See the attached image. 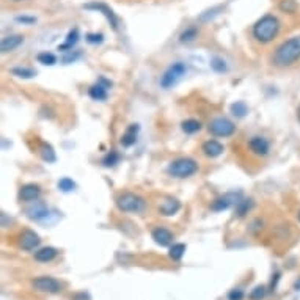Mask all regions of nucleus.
Masks as SVG:
<instances>
[{"label": "nucleus", "instance_id": "obj_22", "mask_svg": "<svg viewBox=\"0 0 300 300\" xmlns=\"http://www.w3.org/2000/svg\"><path fill=\"white\" fill-rule=\"evenodd\" d=\"M10 72L13 76L21 77V79H32L36 76V71L32 68H22V66H17V68H11Z\"/></svg>", "mask_w": 300, "mask_h": 300}, {"label": "nucleus", "instance_id": "obj_6", "mask_svg": "<svg viewBox=\"0 0 300 300\" xmlns=\"http://www.w3.org/2000/svg\"><path fill=\"white\" fill-rule=\"evenodd\" d=\"M208 129L211 134L216 137H230L236 132V126L233 121H230L228 118L220 117V118L212 119L208 126Z\"/></svg>", "mask_w": 300, "mask_h": 300}, {"label": "nucleus", "instance_id": "obj_41", "mask_svg": "<svg viewBox=\"0 0 300 300\" xmlns=\"http://www.w3.org/2000/svg\"><path fill=\"white\" fill-rule=\"evenodd\" d=\"M297 119H299V123H300V105H299V109H297Z\"/></svg>", "mask_w": 300, "mask_h": 300}, {"label": "nucleus", "instance_id": "obj_14", "mask_svg": "<svg viewBox=\"0 0 300 300\" xmlns=\"http://www.w3.org/2000/svg\"><path fill=\"white\" fill-rule=\"evenodd\" d=\"M151 236H152V239H154V242L161 247H168L173 242L171 231H168L167 228H162V226H157V228L152 230Z\"/></svg>", "mask_w": 300, "mask_h": 300}, {"label": "nucleus", "instance_id": "obj_27", "mask_svg": "<svg viewBox=\"0 0 300 300\" xmlns=\"http://www.w3.org/2000/svg\"><path fill=\"white\" fill-rule=\"evenodd\" d=\"M185 253V245L184 244H175L173 247H170V258L173 259V261H179Z\"/></svg>", "mask_w": 300, "mask_h": 300}, {"label": "nucleus", "instance_id": "obj_19", "mask_svg": "<svg viewBox=\"0 0 300 300\" xmlns=\"http://www.w3.org/2000/svg\"><path fill=\"white\" fill-rule=\"evenodd\" d=\"M27 214L33 220H41L44 217H48V208H46L43 203L33 201V204L30 206V208H27Z\"/></svg>", "mask_w": 300, "mask_h": 300}, {"label": "nucleus", "instance_id": "obj_16", "mask_svg": "<svg viewBox=\"0 0 300 300\" xmlns=\"http://www.w3.org/2000/svg\"><path fill=\"white\" fill-rule=\"evenodd\" d=\"M24 43V36L22 35H11V36H5L0 43V49H2L3 54H8L17 49L19 46Z\"/></svg>", "mask_w": 300, "mask_h": 300}, {"label": "nucleus", "instance_id": "obj_24", "mask_svg": "<svg viewBox=\"0 0 300 300\" xmlns=\"http://www.w3.org/2000/svg\"><path fill=\"white\" fill-rule=\"evenodd\" d=\"M79 41V30L74 29V30H71L68 33V36H66V43L62 44V46H58V50H66V49H71L72 46H74L76 43Z\"/></svg>", "mask_w": 300, "mask_h": 300}, {"label": "nucleus", "instance_id": "obj_4", "mask_svg": "<svg viewBox=\"0 0 300 300\" xmlns=\"http://www.w3.org/2000/svg\"><path fill=\"white\" fill-rule=\"evenodd\" d=\"M117 208L121 212H140L145 208V200L132 192H124L117 198Z\"/></svg>", "mask_w": 300, "mask_h": 300}, {"label": "nucleus", "instance_id": "obj_30", "mask_svg": "<svg viewBox=\"0 0 300 300\" xmlns=\"http://www.w3.org/2000/svg\"><path fill=\"white\" fill-rule=\"evenodd\" d=\"M118 162H119V154L117 151H110L109 154H105L102 157V161H101V164L104 167H113V165H117Z\"/></svg>", "mask_w": 300, "mask_h": 300}, {"label": "nucleus", "instance_id": "obj_7", "mask_svg": "<svg viewBox=\"0 0 300 300\" xmlns=\"http://www.w3.org/2000/svg\"><path fill=\"white\" fill-rule=\"evenodd\" d=\"M33 289H36L39 292H48V294H57L62 291V283L58 280L52 277H38L32 282Z\"/></svg>", "mask_w": 300, "mask_h": 300}, {"label": "nucleus", "instance_id": "obj_31", "mask_svg": "<svg viewBox=\"0 0 300 300\" xmlns=\"http://www.w3.org/2000/svg\"><path fill=\"white\" fill-rule=\"evenodd\" d=\"M58 189L62 190V192H65V193L72 192V190L76 189V183L72 181V179H69V178H62L58 181Z\"/></svg>", "mask_w": 300, "mask_h": 300}, {"label": "nucleus", "instance_id": "obj_25", "mask_svg": "<svg viewBox=\"0 0 300 300\" xmlns=\"http://www.w3.org/2000/svg\"><path fill=\"white\" fill-rule=\"evenodd\" d=\"M231 113L237 118H244L249 113V107L242 101H236L234 104H231Z\"/></svg>", "mask_w": 300, "mask_h": 300}, {"label": "nucleus", "instance_id": "obj_37", "mask_svg": "<svg viewBox=\"0 0 300 300\" xmlns=\"http://www.w3.org/2000/svg\"><path fill=\"white\" fill-rule=\"evenodd\" d=\"M72 300H90V297H88V294H85V292H79V294L74 296Z\"/></svg>", "mask_w": 300, "mask_h": 300}, {"label": "nucleus", "instance_id": "obj_33", "mask_svg": "<svg viewBox=\"0 0 300 300\" xmlns=\"http://www.w3.org/2000/svg\"><path fill=\"white\" fill-rule=\"evenodd\" d=\"M211 66H212V69L217 71V72L226 71V65H225V62H223L222 58H214V60L211 62Z\"/></svg>", "mask_w": 300, "mask_h": 300}, {"label": "nucleus", "instance_id": "obj_34", "mask_svg": "<svg viewBox=\"0 0 300 300\" xmlns=\"http://www.w3.org/2000/svg\"><path fill=\"white\" fill-rule=\"evenodd\" d=\"M280 8L286 13H292L296 10V3H294V0H283V2L280 3Z\"/></svg>", "mask_w": 300, "mask_h": 300}, {"label": "nucleus", "instance_id": "obj_20", "mask_svg": "<svg viewBox=\"0 0 300 300\" xmlns=\"http://www.w3.org/2000/svg\"><path fill=\"white\" fill-rule=\"evenodd\" d=\"M137 134H138V126L131 124L128 131L121 135V140H119V142H121V145L126 146V148H129V146H132L137 142Z\"/></svg>", "mask_w": 300, "mask_h": 300}, {"label": "nucleus", "instance_id": "obj_21", "mask_svg": "<svg viewBox=\"0 0 300 300\" xmlns=\"http://www.w3.org/2000/svg\"><path fill=\"white\" fill-rule=\"evenodd\" d=\"M39 154H41L43 161L46 162H55V159H57L54 148H52L49 143H44V142L39 143Z\"/></svg>", "mask_w": 300, "mask_h": 300}, {"label": "nucleus", "instance_id": "obj_35", "mask_svg": "<svg viewBox=\"0 0 300 300\" xmlns=\"http://www.w3.org/2000/svg\"><path fill=\"white\" fill-rule=\"evenodd\" d=\"M244 299V291L242 289H231L228 292V300H242Z\"/></svg>", "mask_w": 300, "mask_h": 300}, {"label": "nucleus", "instance_id": "obj_39", "mask_svg": "<svg viewBox=\"0 0 300 300\" xmlns=\"http://www.w3.org/2000/svg\"><path fill=\"white\" fill-rule=\"evenodd\" d=\"M17 21L19 22H30L32 24V22H35V19H33V17H30V19L29 17H17Z\"/></svg>", "mask_w": 300, "mask_h": 300}, {"label": "nucleus", "instance_id": "obj_12", "mask_svg": "<svg viewBox=\"0 0 300 300\" xmlns=\"http://www.w3.org/2000/svg\"><path fill=\"white\" fill-rule=\"evenodd\" d=\"M41 195V187H39L38 184H25L19 190V198H21V201H25V203H33L36 201Z\"/></svg>", "mask_w": 300, "mask_h": 300}, {"label": "nucleus", "instance_id": "obj_42", "mask_svg": "<svg viewBox=\"0 0 300 300\" xmlns=\"http://www.w3.org/2000/svg\"><path fill=\"white\" fill-rule=\"evenodd\" d=\"M299 222H300V211H299Z\"/></svg>", "mask_w": 300, "mask_h": 300}, {"label": "nucleus", "instance_id": "obj_3", "mask_svg": "<svg viewBox=\"0 0 300 300\" xmlns=\"http://www.w3.org/2000/svg\"><path fill=\"white\" fill-rule=\"evenodd\" d=\"M198 171V164L190 157H179L171 161L168 165V173L173 178L185 179Z\"/></svg>", "mask_w": 300, "mask_h": 300}, {"label": "nucleus", "instance_id": "obj_29", "mask_svg": "<svg viewBox=\"0 0 300 300\" xmlns=\"http://www.w3.org/2000/svg\"><path fill=\"white\" fill-rule=\"evenodd\" d=\"M36 60L41 65H46V66H52L57 63V57L54 54H50V52H41V54H38Z\"/></svg>", "mask_w": 300, "mask_h": 300}, {"label": "nucleus", "instance_id": "obj_32", "mask_svg": "<svg viewBox=\"0 0 300 300\" xmlns=\"http://www.w3.org/2000/svg\"><path fill=\"white\" fill-rule=\"evenodd\" d=\"M266 294H267V288L259 284V286H256V288L250 292L249 297H250V300H263L266 297Z\"/></svg>", "mask_w": 300, "mask_h": 300}, {"label": "nucleus", "instance_id": "obj_11", "mask_svg": "<svg viewBox=\"0 0 300 300\" xmlns=\"http://www.w3.org/2000/svg\"><path fill=\"white\" fill-rule=\"evenodd\" d=\"M39 242H41V239H39V236L35 231L25 230L21 234V239H19V247L25 251H32L39 245Z\"/></svg>", "mask_w": 300, "mask_h": 300}, {"label": "nucleus", "instance_id": "obj_8", "mask_svg": "<svg viewBox=\"0 0 300 300\" xmlns=\"http://www.w3.org/2000/svg\"><path fill=\"white\" fill-rule=\"evenodd\" d=\"M83 8H85V10H91V11L101 13V15H104L105 19H107V21L110 22L112 29H113V30H118V27H119V21H118L117 15H115V13H113V10L110 8L109 5H105L104 2H90V3L83 5Z\"/></svg>", "mask_w": 300, "mask_h": 300}, {"label": "nucleus", "instance_id": "obj_40", "mask_svg": "<svg viewBox=\"0 0 300 300\" xmlns=\"http://www.w3.org/2000/svg\"><path fill=\"white\" fill-rule=\"evenodd\" d=\"M294 288H296L297 291H300V278H297V280H296V283H294Z\"/></svg>", "mask_w": 300, "mask_h": 300}, {"label": "nucleus", "instance_id": "obj_38", "mask_svg": "<svg viewBox=\"0 0 300 300\" xmlns=\"http://www.w3.org/2000/svg\"><path fill=\"white\" fill-rule=\"evenodd\" d=\"M77 57H79V54H76V55H72V54H69L68 57H65V58H63V62H65V63H69V62H74V60H76Z\"/></svg>", "mask_w": 300, "mask_h": 300}, {"label": "nucleus", "instance_id": "obj_18", "mask_svg": "<svg viewBox=\"0 0 300 300\" xmlns=\"http://www.w3.org/2000/svg\"><path fill=\"white\" fill-rule=\"evenodd\" d=\"M57 255H58V250L54 249V247H43V249L36 250L35 259H36V261H39V263H49Z\"/></svg>", "mask_w": 300, "mask_h": 300}, {"label": "nucleus", "instance_id": "obj_1", "mask_svg": "<svg viewBox=\"0 0 300 300\" xmlns=\"http://www.w3.org/2000/svg\"><path fill=\"white\" fill-rule=\"evenodd\" d=\"M300 60V35L286 39L272 55V63L277 68H289Z\"/></svg>", "mask_w": 300, "mask_h": 300}, {"label": "nucleus", "instance_id": "obj_26", "mask_svg": "<svg viewBox=\"0 0 300 300\" xmlns=\"http://www.w3.org/2000/svg\"><path fill=\"white\" fill-rule=\"evenodd\" d=\"M253 201L251 200H239V203L236 204V214L239 217H244L245 214H249V211L251 209Z\"/></svg>", "mask_w": 300, "mask_h": 300}, {"label": "nucleus", "instance_id": "obj_43", "mask_svg": "<svg viewBox=\"0 0 300 300\" xmlns=\"http://www.w3.org/2000/svg\"><path fill=\"white\" fill-rule=\"evenodd\" d=\"M15 2H21V0H15Z\"/></svg>", "mask_w": 300, "mask_h": 300}, {"label": "nucleus", "instance_id": "obj_17", "mask_svg": "<svg viewBox=\"0 0 300 300\" xmlns=\"http://www.w3.org/2000/svg\"><path fill=\"white\" fill-rule=\"evenodd\" d=\"M179 208H181V204H179V201L176 198H167L165 201L159 206V212H161V214L165 216V217H170L173 214H176V212L179 211Z\"/></svg>", "mask_w": 300, "mask_h": 300}, {"label": "nucleus", "instance_id": "obj_36", "mask_svg": "<svg viewBox=\"0 0 300 300\" xmlns=\"http://www.w3.org/2000/svg\"><path fill=\"white\" fill-rule=\"evenodd\" d=\"M102 38H104L102 33H90V35H86V41L96 44V43H102Z\"/></svg>", "mask_w": 300, "mask_h": 300}, {"label": "nucleus", "instance_id": "obj_10", "mask_svg": "<svg viewBox=\"0 0 300 300\" xmlns=\"http://www.w3.org/2000/svg\"><path fill=\"white\" fill-rule=\"evenodd\" d=\"M249 148L250 151L253 152L255 156H259V157H264L269 154L270 151V143L267 138H264L261 135H255L249 140Z\"/></svg>", "mask_w": 300, "mask_h": 300}, {"label": "nucleus", "instance_id": "obj_15", "mask_svg": "<svg viewBox=\"0 0 300 300\" xmlns=\"http://www.w3.org/2000/svg\"><path fill=\"white\" fill-rule=\"evenodd\" d=\"M201 151H203V154L204 156H208L211 159H214V157H218L220 154H223V145L217 142V140H208V142H204L203 146H201Z\"/></svg>", "mask_w": 300, "mask_h": 300}, {"label": "nucleus", "instance_id": "obj_13", "mask_svg": "<svg viewBox=\"0 0 300 300\" xmlns=\"http://www.w3.org/2000/svg\"><path fill=\"white\" fill-rule=\"evenodd\" d=\"M110 83L105 81V79H101L98 83L95 85H91L90 86V90H88V95L91 99H95V101H105L107 99V86Z\"/></svg>", "mask_w": 300, "mask_h": 300}, {"label": "nucleus", "instance_id": "obj_5", "mask_svg": "<svg viewBox=\"0 0 300 300\" xmlns=\"http://www.w3.org/2000/svg\"><path fill=\"white\" fill-rule=\"evenodd\" d=\"M185 71H187V68H185V65L178 62V63H173L171 66H168L167 68V71L162 74L161 77V86L162 88H170V86L175 85L179 79H181Z\"/></svg>", "mask_w": 300, "mask_h": 300}, {"label": "nucleus", "instance_id": "obj_2", "mask_svg": "<svg viewBox=\"0 0 300 300\" xmlns=\"http://www.w3.org/2000/svg\"><path fill=\"white\" fill-rule=\"evenodd\" d=\"M280 27H282V24H280L277 16L266 15L259 19V21L255 22V25H253V29H251V35L258 43L267 44L278 36Z\"/></svg>", "mask_w": 300, "mask_h": 300}, {"label": "nucleus", "instance_id": "obj_28", "mask_svg": "<svg viewBox=\"0 0 300 300\" xmlns=\"http://www.w3.org/2000/svg\"><path fill=\"white\" fill-rule=\"evenodd\" d=\"M197 36H198V29L197 27H189V29H185L181 35H179V41L181 43H192Z\"/></svg>", "mask_w": 300, "mask_h": 300}, {"label": "nucleus", "instance_id": "obj_9", "mask_svg": "<svg viewBox=\"0 0 300 300\" xmlns=\"http://www.w3.org/2000/svg\"><path fill=\"white\" fill-rule=\"evenodd\" d=\"M239 200H241V193H234V192H228L225 193V195L216 198L214 201L211 204V209L216 211V212H220V211H225L228 209L230 206L233 204H237Z\"/></svg>", "mask_w": 300, "mask_h": 300}, {"label": "nucleus", "instance_id": "obj_23", "mask_svg": "<svg viewBox=\"0 0 300 300\" xmlns=\"http://www.w3.org/2000/svg\"><path fill=\"white\" fill-rule=\"evenodd\" d=\"M181 129L185 134H195V132L201 129V123H200L198 119H185L181 124Z\"/></svg>", "mask_w": 300, "mask_h": 300}]
</instances>
